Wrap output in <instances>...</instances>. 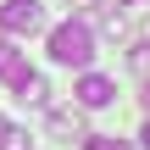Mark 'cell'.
<instances>
[{
  "label": "cell",
  "instance_id": "6da1fadb",
  "mask_svg": "<svg viewBox=\"0 0 150 150\" xmlns=\"http://www.w3.org/2000/svg\"><path fill=\"white\" fill-rule=\"evenodd\" d=\"M50 61H61V67H89L95 61V33L78 22V17H67V22H56L50 28Z\"/></svg>",
  "mask_w": 150,
  "mask_h": 150
},
{
  "label": "cell",
  "instance_id": "7a4b0ae2",
  "mask_svg": "<svg viewBox=\"0 0 150 150\" xmlns=\"http://www.w3.org/2000/svg\"><path fill=\"white\" fill-rule=\"evenodd\" d=\"M0 28H6V33H39V28H45V6H39V0H6Z\"/></svg>",
  "mask_w": 150,
  "mask_h": 150
},
{
  "label": "cell",
  "instance_id": "3957f363",
  "mask_svg": "<svg viewBox=\"0 0 150 150\" xmlns=\"http://www.w3.org/2000/svg\"><path fill=\"white\" fill-rule=\"evenodd\" d=\"M72 95H78V106H89V111H100V106H111V95H117V83L83 67V78H78V89H72Z\"/></svg>",
  "mask_w": 150,
  "mask_h": 150
},
{
  "label": "cell",
  "instance_id": "277c9868",
  "mask_svg": "<svg viewBox=\"0 0 150 150\" xmlns=\"http://www.w3.org/2000/svg\"><path fill=\"white\" fill-rule=\"evenodd\" d=\"M22 78H28V61H22V56H17V50L0 39V83H6V89H17Z\"/></svg>",
  "mask_w": 150,
  "mask_h": 150
},
{
  "label": "cell",
  "instance_id": "5b68a950",
  "mask_svg": "<svg viewBox=\"0 0 150 150\" xmlns=\"http://www.w3.org/2000/svg\"><path fill=\"white\" fill-rule=\"evenodd\" d=\"M17 100H22V106H50V83H45L39 72H28V78L17 83Z\"/></svg>",
  "mask_w": 150,
  "mask_h": 150
},
{
  "label": "cell",
  "instance_id": "8992f818",
  "mask_svg": "<svg viewBox=\"0 0 150 150\" xmlns=\"http://www.w3.org/2000/svg\"><path fill=\"white\" fill-rule=\"evenodd\" d=\"M50 134H61V139H83V117H78V111H50Z\"/></svg>",
  "mask_w": 150,
  "mask_h": 150
},
{
  "label": "cell",
  "instance_id": "52a82bcc",
  "mask_svg": "<svg viewBox=\"0 0 150 150\" xmlns=\"http://www.w3.org/2000/svg\"><path fill=\"white\" fill-rule=\"evenodd\" d=\"M0 150H33V139H28V128H0Z\"/></svg>",
  "mask_w": 150,
  "mask_h": 150
},
{
  "label": "cell",
  "instance_id": "ba28073f",
  "mask_svg": "<svg viewBox=\"0 0 150 150\" xmlns=\"http://www.w3.org/2000/svg\"><path fill=\"white\" fill-rule=\"evenodd\" d=\"M83 150H134L128 139H111V134H83Z\"/></svg>",
  "mask_w": 150,
  "mask_h": 150
},
{
  "label": "cell",
  "instance_id": "9c48e42d",
  "mask_svg": "<svg viewBox=\"0 0 150 150\" xmlns=\"http://www.w3.org/2000/svg\"><path fill=\"white\" fill-rule=\"evenodd\" d=\"M100 28H106V33H111V39H122V33H128V17H122V11H111V17H106V22H100Z\"/></svg>",
  "mask_w": 150,
  "mask_h": 150
},
{
  "label": "cell",
  "instance_id": "30bf717a",
  "mask_svg": "<svg viewBox=\"0 0 150 150\" xmlns=\"http://www.w3.org/2000/svg\"><path fill=\"white\" fill-rule=\"evenodd\" d=\"M128 61H134L139 72H150V45H134V50H128Z\"/></svg>",
  "mask_w": 150,
  "mask_h": 150
},
{
  "label": "cell",
  "instance_id": "8fae6325",
  "mask_svg": "<svg viewBox=\"0 0 150 150\" xmlns=\"http://www.w3.org/2000/svg\"><path fill=\"white\" fill-rule=\"evenodd\" d=\"M67 6H72V17H83V11H95L100 0H67Z\"/></svg>",
  "mask_w": 150,
  "mask_h": 150
},
{
  "label": "cell",
  "instance_id": "7c38bea8",
  "mask_svg": "<svg viewBox=\"0 0 150 150\" xmlns=\"http://www.w3.org/2000/svg\"><path fill=\"white\" fill-rule=\"evenodd\" d=\"M139 139H145V150H150V122H145V134H139Z\"/></svg>",
  "mask_w": 150,
  "mask_h": 150
},
{
  "label": "cell",
  "instance_id": "4fadbf2b",
  "mask_svg": "<svg viewBox=\"0 0 150 150\" xmlns=\"http://www.w3.org/2000/svg\"><path fill=\"white\" fill-rule=\"evenodd\" d=\"M145 106H150V89H145Z\"/></svg>",
  "mask_w": 150,
  "mask_h": 150
},
{
  "label": "cell",
  "instance_id": "5bb4252c",
  "mask_svg": "<svg viewBox=\"0 0 150 150\" xmlns=\"http://www.w3.org/2000/svg\"><path fill=\"white\" fill-rule=\"evenodd\" d=\"M0 128H6V117H0Z\"/></svg>",
  "mask_w": 150,
  "mask_h": 150
},
{
  "label": "cell",
  "instance_id": "9a60e30c",
  "mask_svg": "<svg viewBox=\"0 0 150 150\" xmlns=\"http://www.w3.org/2000/svg\"><path fill=\"white\" fill-rule=\"evenodd\" d=\"M0 39H6V28H0Z\"/></svg>",
  "mask_w": 150,
  "mask_h": 150
},
{
  "label": "cell",
  "instance_id": "2e32d148",
  "mask_svg": "<svg viewBox=\"0 0 150 150\" xmlns=\"http://www.w3.org/2000/svg\"><path fill=\"white\" fill-rule=\"evenodd\" d=\"M117 6H122V0H117Z\"/></svg>",
  "mask_w": 150,
  "mask_h": 150
}]
</instances>
